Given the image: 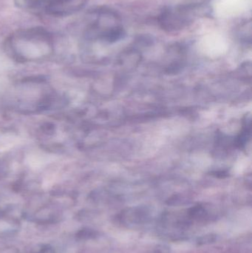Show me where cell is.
<instances>
[{
    "label": "cell",
    "mask_w": 252,
    "mask_h": 253,
    "mask_svg": "<svg viewBox=\"0 0 252 253\" xmlns=\"http://www.w3.org/2000/svg\"><path fill=\"white\" fill-rule=\"evenodd\" d=\"M190 7H170L163 11L160 18L161 26L167 31L180 30L193 19Z\"/></svg>",
    "instance_id": "1"
},
{
    "label": "cell",
    "mask_w": 252,
    "mask_h": 253,
    "mask_svg": "<svg viewBox=\"0 0 252 253\" xmlns=\"http://www.w3.org/2000/svg\"><path fill=\"white\" fill-rule=\"evenodd\" d=\"M87 0H51L47 5V11L56 16H66L78 11Z\"/></svg>",
    "instance_id": "2"
},
{
    "label": "cell",
    "mask_w": 252,
    "mask_h": 253,
    "mask_svg": "<svg viewBox=\"0 0 252 253\" xmlns=\"http://www.w3.org/2000/svg\"><path fill=\"white\" fill-rule=\"evenodd\" d=\"M36 253H55L54 251H53V250L52 249V248H48V247H47V248H43L42 249L40 250L38 252Z\"/></svg>",
    "instance_id": "3"
}]
</instances>
